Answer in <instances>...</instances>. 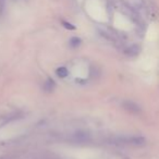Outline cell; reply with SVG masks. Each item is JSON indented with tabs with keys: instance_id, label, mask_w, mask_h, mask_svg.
<instances>
[{
	"instance_id": "cell-1",
	"label": "cell",
	"mask_w": 159,
	"mask_h": 159,
	"mask_svg": "<svg viewBox=\"0 0 159 159\" xmlns=\"http://www.w3.org/2000/svg\"><path fill=\"white\" fill-rule=\"evenodd\" d=\"M118 143L125 144V145L131 146H143L145 145L146 139L143 136H139V135H131V136H122L117 139Z\"/></svg>"
},
{
	"instance_id": "cell-2",
	"label": "cell",
	"mask_w": 159,
	"mask_h": 159,
	"mask_svg": "<svg viewBox=\"0 0 159 159\" xmlns=\"http://www.w3.org/2000/svg\"><path fill=\"white\" fill-rule=\"evenodd\" d=\"M122 107L125 109L126 111H129L130 113L133 115H139L142 112V108L136 104V102H132V100H124L122 102Z\"/></svg>"
},
{
	"instance_id": "cell-3",
	"label": "cell",
	"mask_w": 159,
	"mask_h": 159,
	"mask_svg": "<svg viewBox=\"0 0 159 159\" xmlns=\"http://www.w3.org/2000/svg\"><path fill=\"white\" fill-rule=\"evenodd\" d=\"M72 139L75 143H85L89 141V134L86 132H76L73 134Z\"/></svg>"
},
{
	"instance_id": "cell-4",
	"label": "cell",
	"mask_w": 159,
	"mask_h": 159,
	"mask_svg": "<svg viewBox=\"0 0 159 159\" xmlns=\"http://www.w3.org/2000/svg\"><path fill=\"white\" fill-rule=\"evenodd\" d=\"M141 52V47L139 45H131L124 50V53L129 57H136Z\"/></svg>"
},
{
	"instance_id": "cell-5",
	"label": "cell",
	"mask_w": 159,
	"mask_h": 159,
	"mask_svg": "<svg viewBox=\"0 0 159 159\" xmlns=\"http://www.w3.org/2000/svg\"><path fill=\"white\" fill-rule=\"evenodd\" d=\"M56 89V83L52 80H47L46 82L44 83V89L47 93H50V92L55 91Z\"/></svg>"
},
{
	"instance_id": "cell-6",
	"label": "cell",
	"mask_w": 159,
	"mask_h": 159,
	"mask_svg": "<svg viewBox=\"0 0 159 159\" xmlns=\"http://www.w3.org/2000/svg\"><path fill=\"white\" fill-rule=\"evenodd\" d=\"M69 44H70V46L72 48H76V47H79L81 45V39L79 37H72L70 39V42H69Z\"/></svg>"
},
{
	"instance_id": "cell-7",
	"label": "cell",
	"mask_w": 159,
	"mask_h": 159,
	"mask_svg": "<svg viewBox=\"0 0 159 159\" xmlns=\"http://www.w3.org/2000/svg\"><path fill=\"white\" fill-rule=\"evenodd\" d=\"M68 70H66V68H64V66H60V68L57 69V75L60 77H66V75H68Z\"/></svg>"
},
{
	"instance_id": "cell-8",
	"label": "cell",
	"mask_w": 159,
	"mask_h": 159,
	"mask_svg": "<svg viewBox=\"0 0 159 159\" xmlns=\"http://www.w3.org/2000/svg\"><path fill=\"white\" fill-rule=\"evenodd\" d=\"M124 1H125L129 6H131V7H139L142 2L141 0H124Z\"/></svg>"
},
{
	"instance_id": "cell-9",
	"label": "cell",
	"mask_w": 159,
	"mask_h": 159,
	"mask_svg": "<svg viewBox=\"0 0 159 159\" xmlns=\"http://www.w3.org/2000/svg\"><path fill=\"white\" fill-rule=\"evenodd\" d=\"M62 24H63V26L66 27V29H68V30H75L74 25H72L71 23L66 22V21H62Z\"/></svg>"
}]
</instances>
